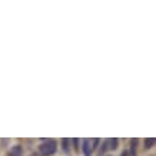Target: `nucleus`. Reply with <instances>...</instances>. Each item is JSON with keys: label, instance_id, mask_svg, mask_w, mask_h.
I'll return each mask as SVG.
<instances>
[{"label": "nucleus", "instance_id": "nucleus-6", "mask_svg": "<svg viewBox=\"0 0 156 156\" xmlns=\"http://www.w3.org/2000/svg\"><path fill=\"white\" fill-rule=\"evenodd\" d=\"M130 149H132V155L135 156V153H136V145H138V139H132L130 140Z\"/></svg>", "mask_w": 156, "mask_h": 156}, {"label": "nucleus", "instance_id": "nucleus-7", "mask_svg": "<svg viewBox=\"0 0 156 156\" xmlns=\"http://www.w3.org/2000/svg\"><path fill=\"white\" fill-rule=\"evenodd\" d=\"M108 149H109V139H106L105 142H103V148H102V151H100V152H102V153H105Z\"/></svg>", "mask_w": 156, "mask_h": 156}, {"label": "nucleus", "instance_id": "nucleus-8", "mask_svg": "<svg viewBox=\"0 0 156 156\" xmlns=\"http://www.w3.org/2000/svg\"><path fill=\"white\" fill-rule=\"evenodd\" d=\"M62 143H63V149L69 152V139H62Z\"/></svg>", "mask_w": 156, "mask_h": 156}, {"label": "nucleus", "instance_id": "nucleus-1", "mask_svg": "<svg viewBox=\"0 0 156 156\" xmlns=\"http://www.w3.org/2000/svg\"><path fill=\"white\" fill-rule=\"evenodd\" d=\"M57 149V145H56V142L52 139H46L42 143V145L39 146V152H40V155L42 156H52L54 155V152Z\"/></svg>", "mask_w": 156, "mask_h": 156}, {"label": "nucleus", "instance_id": "nucleus-3", "mask_svg": "<svg viewBox=\"0 0 156 156\" xmlns=\"http://www.w3.org/2000/svg\"><path fill=\"white\" fill-rule=\"evenodd\" d=\"M7 156H23V148H22L20 145L13 146L10 151H9Z\"/></svg>", "mask_w": 156, "mask_h": 156}, {"label": "nucleus", "instance_id": "nucleus-10", "mask_svg": "<svg viewBox=\"0 0 156 156\" xmlns=\"http://www.w3.org/2000/svg\"><path fill=\"white\" fill-rule=\"evenodd\" d=\"M120 156H128V152H122V155Z\"/></svg>", "mask_w": 156, "mask_h": 156}, {"label": "nucleus", "instance_id": "nucleus-5", "mask_svg": "<svg viewBox=\"0 0 156 156\" xmlns=\"http://www.w3.org/2000/svg\"><path fill=\"white\" fill-rule=\"evenodd\" d=\"M153 145H155V139H153V138H149V139L145 140V148H146V149H151V148H153Z\"/></svg>", "mask_w": 156, "mask_h": 156}, {"label": "nucleus", "instance_id": "nucleus-4", "mask_svg": "<svg viewBox=\"0 0 156 156\" xmlns=\"http://www.w3.org/2000/svg\"><path fill=\"white\" fill-rule=\"evenodd\" d=\"M118 143L119 140L116 139V138H113V139H109V149H112V151H115V149H118Z\"/></svg>", "mask_w": 156, "mask_h": 156}, {"label": "nucleus", "instance_id": "nucleus-11", "mask_svg": "<svg viewBox=\"0 0 156 156\" xmlns=\"http://www.w3.org/2000/svg\"><path fill=\"white\" fill-rule=\"evenodd\" d=\"M30 156H37V155H34V153H33V155H30Z\"/></svg>", "mask_w": 156, "mask_h": 156}, {"label": "nucleus", "instance_id": "nucleus-2", "mask_svg": "<svg viewBox=\"0 0 156 156\" xmlns=\"http://www.w3.org/2000/svg\"><path fill=\"white\" fill-rule=\"evenodd\" d=\"M82 151L85 156H92V146H90V140L89 139H83V146H82Z\"/></svg>", "mask_w": 156, "mask_h": 156}, {"label": "nucleus", "instance_id": "nucleus-9", "mask_svg": "<svg viewBox=\"0 0 156 156\" xmlns=\"http://www.w3.org/2000/svg\"><path fill=\"white\" fill-rule=\"evenodd\" d=\"M92 145H93L92 146V151H93V149H96L97 145H99V139H93L92 140Z\"/></svg>", "mask_w": 156, "mask_h": 156}]
</instances>
